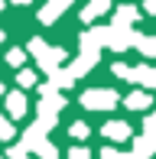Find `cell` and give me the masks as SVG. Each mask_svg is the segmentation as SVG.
Returning a JSON list of instances; mask_svg holds the SVG:
<instances>
[{
	"instance_id": "6da1fadb",
	"label": "cell",
	"mask_w": 156,
	"mask_h": 159,
	"mask_svg": "<svg viewBox=\"0 0 156 159\" xmlns=\"http://www.w3.org/2000/svg\"><path fill=\"white\" fill-rule=\"evenodd\" d=\"M111 104H114V94H111V91H88V94H85V107L101 111V107H111Z\"/></svg>"
},
{
	"instance_id": "7a4b0ae2",
	"label": "cell",
	"mask_w": 156,
	"mask_h": 159,
	"mask_svg": "<svg viewBox=\"0 0 156 159\" xmlns=\"http://www.w3.org/2000/svg\"><path fill=\"white\" fill-rule=\"evenodd\" d=\"M7 104H10V114H13V117H20V114L26 111V104H23V94H10V101H7Z\"/></svg>"
},
{
	"instance_id": "3957f363",
	"label": "cell",
	"mask_w": 156,
	"mask_h": 159,
	"mask_svg": "<svg viewBox=\"0 0 156 159\" xmlns=\"http://www.w3.org/2000/svg\"><path fill=\"white\" fill-rule=\"evenodd\" d=\"M104 133H108V136H114V140H124V136H127V127H124V124H111Z\"/></svg>"
},
{
	"instance_id": "277c9868",
	"label": "cell",
	"mask_w": 156,
	"mask_h": 159,
	"mask_svg": "<svg viewBox=\"0 0 156 159\" xmlns=\"http://www.w3.org/2000/svg\"><path fill=\"white\" fill-rule=\"evenodd\" d=\"M13 136V127H10V120H3L0 117V140H10Z\"/></svg>"
},
{
	"instance_id": "5b68a950",
	"label": "cell",
	"mask_w": 156,
	"mask_h": 159,
	"mask_svg": "<svg viewBox=\"0 0 156 159\" xmlns=\"http://www.w3.org/2000/svg\"><path fill=\"white\" fill-rule=\"evenodd\" d=\"M20 84H23V88H30L33 81H36V75H33V71H20V78H16Z\"/></svg>"
},
{
	"instance_id": "8992f818",
	"label": "cell",
	"mask_w": 156,
	"mask_h": 159,
	"mask_svg": "<svg viewBox=\"0 0 156 159\" xmlns=\"http://www.w3.org/2000/svg\"><path fill=\"white\" fill-rule=\"evenodd\" d=\"M137 75H140V81H146V84H156V71H137Z\"/></svg>"
},
{
	"instance_id": "52a82bcc",
	"label": "cell",
	"mask_w": 156,
	"mask_h": 159,
	"mask_svg": "<svg viewBox=\"0 0 156 159\" xmlns=\"http://www.w3.org/2000/svg\"><path fill=\"white\" fill-rule=\"evenodd\" d=\"M146 104V98L143 94H137V98H130V107H137V111H140V107H143Z\"/></svg>"
},
{
	"instance_id": "ba28073f",
	"label": "cell",
	"mask_w": 156,
	"mask_h": 159,
	"mask_svg": "<svg viewBox=\"0 0 156 159\" xmlns=\"http://www.w3.org/2000/svg\"><path fill=\"white\" fill-rule=\"evenodd\" d=\"M85 133H88V127H85V124H75V127H72V136H85Z\"/></svg>"
},
{
	"instance_id": "9c48e42d",
	"label": "cell",
	"mask_w": 156,
	"mask_h": 159,
	"mask_svg": "<svg viewBox=\"0 0 156 159\" xmlns=\"http://www.w3.org/2000/svg\"><path fill=\"white\" fill-rule=\"evenodd\" d=\"M10 62L20 65V62H23V52H20V49H13V52H10Z\"/></svg>"
},
{
	"instance_id": "30bf717a",
	"label": "cell",
	"mask_w": 156,
	"mask_h": 159,
	"mask_svg": "<svg viewBox=\"0 0 156 159\" xmlns=\"http://www.w3.org/2000/svg\"><path fill=\"white\" fill-rule=\"evenodd\" d=\"M146 7H150V10H156V0H150V3H146Z\"/></svg>"
},
{
	"instance_id": "8fae6325",
	"label": "cell",
	"mask_w": 156,
	"mask_h": 159,
	"mask_svg": "<svg viewBox=\"0 0 156 159\" xmlns=\"http://www.w3.org/2000/svg\"><path fill=\"white\" fill-rule=\"evenodd\" d=\"M13 3H30V0H13Z\"/></svg>"
},
{
	"instance_id": "7c38bea8",
	"label": "cell",
	"mask_w": 156,
	"mask_h": 159,
	"mask_svg": "<svg viewBox=\"0 0 156 159\" xmlns=\"http://www.w3.org/2000/svg\"><path fill=\"white\" fill-rule=\"evenodd\" d=\"M0 39H3V33H0Z\"/></svg>"
}]
</instances>
